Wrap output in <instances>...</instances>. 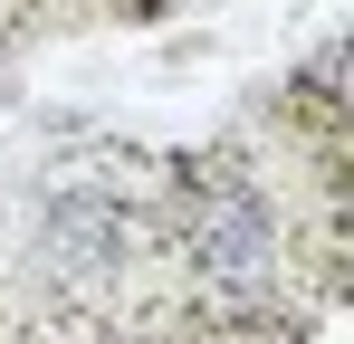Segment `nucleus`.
<instances>
[{
	"label": "nucleus",
	"mask_w": 354,
	"mask_h": 344,
	"mask_svg": "<svg viewBox=\"0 0 354 344\" xmlns=\"http://www.w3.org/2000/svg\"><path fill=\"white\" fill-rule=\"evenodd\" d=\"M39 258H48V278H67V287L115 278L124 258H134V220H124V201H106V191H67V201H48Z\"/></svg>",
	"instance_id": "2"
},
{
	"label": "nucleus",
	"mask_w": 354,
	"mask_h": 344,
	"mask_svg": "<svg viewBox=\"0 0 354 344\" xmlns=\"http://www.w3.org/2000/svg\"><path fill=\"white\" fill-rule=\"evenodd\" d=\"M335 67H345V39H326V48H316V67H306V86H316L326 106H335Z\"/></svg>",
	"instance_id": "3"
},
{
	"label": "nucleus",
	"mask_w": 354,
	"mask_h": 344,
	"mask_svg": "<svg viewBox=\"0 0 354 344\" xmlns=\"http://www.w3.org/2000/svg\"><path fill=\"white\" fill-rule=\"evenodd\" d=\"M192 268H201V287L221 306H259L278 287V220H268V201L249 182L211 172L192 191Z\"/></svg>",
	"instance_id": "1"
}]
</instances>
